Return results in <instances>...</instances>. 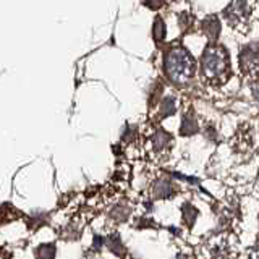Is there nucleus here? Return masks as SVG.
<instances>
[{
  "instance_id": "f8f14e48",
  "label": "nucleus",
  "mask_w": 259,
  "mask_h": 259,
  "mask_svg": "<svg viewBox=\"0 0 259 259\" xmlns=\"http://www.w3.org/2000/svg\"><path fill=\"white\" fill-rule=\"evenodd\" d=\"M183 219H185V222L188 224V225H191L193 222H194V219H196V215H198V212H196V209H194L191 204H185L183 206Z\"/></svg>"
},
{
  "instance_id": "39448f33",
  "label": "nucleus",
  "mask_w": 259,
  "mask_h": 259,
  "mask_svg": "<svg viewBox=\"0 0 259 259\" xmlns=\"http://www.w3.org/2000/svg\"><path fill=\"white\" fill-rule=\"evenodd\" d=\"M225 13L232 23H240V21H245L248 18L249 8H248V4L245 2V0H232V4L227 7Z\"/></svg>"
},
{
  "instance_id": "6e6552de",
  "label": "nucleus",
  "mask_w": 259,
  "mask_h": 259,
  "mask_svg": "<svg viewBox=\"0 0 259 259\" xmlns=\"http://www.w3.org/2000/svg\"><path fill=\"white\" fill-rule=\"evenodd\" d=\"M196 130H198V125H196V120H194V117H193V113L185 115V118L182 121V126H180V133L182 135H193Z\"/></svg>"
},
{
  "instance_id": "f03ea898",
  "label": "nucleus",
  "mask_w": 259,
  "mask_h": 259,
  "mask_svg": "<svg viewBox=\"0 0 259 259\" xmlns=\"http://www.w3.org/2000/svg\"><path fill=\"white\" fill-rule=\"evenodd\" d=\"M202 75L212 83H222L229 71V57L219 46H207L202 54Z\"/></svg>"
},
{
  "instance_id": "9b49d317",
  "label": "nucleus",
  "mask_w": 259,
  "mask_h": 259,
  "mask_svg": "<svg viewBox=\"0 0 259 259\" xmlns=\"http://www.w3.org/2000/svg\"><path fill=\"white\" fill-rule=\"evenodd\" d=\"M175 110H177V105L172 97H167V99H164V102L160 104V115L162 117L172 115V113H175Z\"/></svg>"
},
{
  "instance_id": "f257e3e1",
  "label": "nucleus",
  "mask_w": 259,
  "mask_h": 259,
  "mask_svg": "<svg viewBox=\"0 0 259 259\" xmlns=\"http://www.w3.org/2000/svg\"><path fill=\"white\" fill-rule=\"evenodd\" d=\"M167 76L177 84H185L194 76L196 62L193 55L183 47H174L165 54L164 59Z\"/></svg>"
},
{
  "instance_id": "20e7f679",
  "label": "nucleus",
  "mask_w": 259,
  "mask_h": 259,
  "mask_svg": "<svg viewBox=\"0 0 259 259\" xmlns=\"http://www.w3.org/2000/svg\"><path fill=\"white\" fill-rule=\"evenodd\" d=\"M240 63L245 73H257L259 71V46L251 44L241 51Z\"/></svg>"
},
{
  "instance_id": "ddd939ff",
  "label": "nucleus",
  "mask_w": 259,
  "mask_h": 259,
  "mask_svg": "<svg viewBox=\"0 0 259 259\" xmlns=\"http://www.w3.org/2000/svg\"><path fill=\"white\" fill-rule=\"evenodd\" d=\"M144 4L149 8H154V10H156V8H159L162 5V0H144Z\"/></svg>"
},
{
  "instance_id": "4468645a",
  "label": "nucleus",
  "mask_w": 259,
  "mask_h": 259,
  "mask_svg": "<svg viewBox=\"0 0 259 259\" xmlns=\"http://www.w3.org/2000/svg\"><path fill=\"white\" fill-rule=\"evenodd\" d=\"M256 94H257V99H259V89H257V91H256Z\"/></svg>"
},
{
  "instance_id": "0eeeda50",
  "label": "nucleus",
  "mask_w": 259,
  "mask_h": 259,
  "mask_svg": "<svg viewBox=\"0 0 259 259\" xmlns=\"http://www.w3.org/2000/svg\"><path fill=\"white\" fill-rule=\"evenodd\" d=\"M154 149L157 152L170 149V136L165 135V132H159L154 136Z\"/></svg>"
},
{
  "instance_id": "7ed1b4c3",
  "label": "nucleus",
  "mask_w": 259,
  "mask_h": 259,
  "mask_svg": "<svg viewBox=\"0 0 259 259\" xmlns=\"http://www.w3.org/2000/svg\"><path fill=\"white\" fill-rule=\"evenodd\" d=\"M209 254L212 259H232L237 256V243L232 235H217L209 243Z\"/></svg>"
},
{
  "instance_id": "9d476101",
  "label": "nucleus",
  "mask_w": 259,
  "mask_h": 259,
  "mask_svg": "<svg viewBox=\"0 0 259 259\" xmlns=\"http://www.w3.org/2000/svg\"><path fill=\"white\" fill-rule=\"evenodd\" d=\"M165 37V24H164V20L160 18V16H156V20H154V39L157 40V42H162Z\"/></svg>"
},
{
  "instance_id": "1a4fd4ad",
  "label": "nucleus",
  "mask_w": 259,
  "mask_h": 259,
  "mask_svg": "<svg viewBox=\"0 0 259 259\" xmlns=\"http://www.w3.org/2000/svg\"><path fill=\"white\" fill-rule=\"evenodd\" d=\"M36 259H54L55 257V246L47 243V245H40L34 251Z\"/></svg>"
},
{
  "instance_id": "423d86ee",
  "label": "nucleus",
  "mask_w": 259,
  "mask_h": 259,
  "mask_svg": "<svg viewBox=\"0 0 259 259\" xmlns=\"http://www.w3.org/2000/svg\"><path fill=\"white\" fill-rule=\"evenodd\" d=\"M202 29H204V32L210 39H217L219 32H221V23H219L217 16H207L202 21Z\"/></svg>"
}]
</instances>
